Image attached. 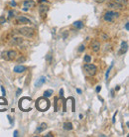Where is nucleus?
<instances>
[{
  "instance_id": "obj_5",
  "label": "nucleus",
  "mask_w": 129,
  "mask_h": 137,
  "mask_svg": "<svg viewBox=\"0 0 129 137\" xmlns=\"http://www.w3.org/2000/svg\"><path fill=\"white\" fill-rule=\"evenodd\" d=\"M119 17V13L118 12H115V11H107L105 14H104V20L106 22H113L116 18Z\"/></svg>"
},
{
  "instance_id": "obj_19",
  "label": "nucleus",
  "mask_w": 129,
  "mask_h": 137,
  "mask_svg": "<svg viewBox=\"0 0 129 137\" xmlns=\"http://www.w3.org/2000/svg\"><path fill=\"white\" fill-rule=\"evenodd\" d=\"M47 128V124L46 123H42L38 128H37V133H41L43 130H45Z\"/></svg>"
},
{
  "instance_id": "obj_41",
  "label": "nucleus",
  "mask_w": 129,
  "mask_h": 137,
  "mask_svg": "<svg viewBox=\"0 0 129 137\" xmlns=\"http://www.w3.org/2000/svg\"><path fill=\"white\" fill-rule=\"evenodd\" d=\"M119 89H120V88H119V87H116V88H115V91H118V90H119Z\"/></svg>"
},
{
  "instance_id": "obj_39",
  "label": "nucleus",
  "mask_w": 129,
  "mask_h": 137,
  "mask_svg": "<svg viewBox=\"0 0 129 137\" xmlns=\"http://www.w3.org/2000/svg\"><path fill=\"white\" fill-rule=\"evenodd\" d=\"M76 91H77V93H80V94L82 93V91H81L80 89H77V90H76Z\"/></svg>"
},
{
  "instance_id": "obj_14",
  "label": "nucleus",
  "mask_w": 129,
  "mask_h": 137,
  "mask_svg": "<svg viewBox=\"0 0 129 137\" xmlns=\"http://www.w3.org/2000/svg\"><path fill=\"white\" fill-rule=\"evenodd\" d=\"M91 49L93 52H98L100 50V43L97 42V41H94L92 44H91Z\"/></svg>"
},
{
  "instance_id": "obj_20",
  "label": "nucleus",
  "mask_w": 129,
  "mask_h": 137,
  "mask_svg": "<svg viewBox=\"0 0 129 137\" xmlns=\"http://www.w3.org/2000/svg\"><path fill=\"white\" fill-rule=\"evenodd\" d=\"M53 90H48V91H46L45 92H44V97H50V96H52V94H53Z\"/></svg>"
},
{
  "instance_id": "obj_3",
  "label": "nucleus",
  "mask_w": 129,
  "mask_h": 137,
  "mask_svg": "<svg viewBox=\"0 0 129 137\" xmlns=\"http://www.w3.org/2000/svg\"><path fill=\"white\" fill-rule=\"evenodd\" d=\"M18 33L27 38H33L35 36V30L30 27H22L18 30Z\"/></svg>"
},
{
  "instance_id": "obj_6",
  "label": "nucleus",
  "mask_w": 129,
  "mask_h": 137,
  "mask_svg": "<svg viewBox=\"0 0 129 137\" xmlns=\"http://www.w3.org/2000/svg\"><path fill=\"white\" fill-rule=\"evenodd\" d=\"M85 72L89 76H93L95 74H96V71H97V68L94 66V65H91V64H86L85 65Z\"/></svg>"
},
{
  "instance_id": "obj_31",
  "label": "nucleus",
  "mask_w": 129,
  "mask_h": 137,
  "mask_svg": "<svg viewBox=\"0 0 129 137\" xmlns=\"http://www.w3.org/2000/svg\"><path fill=\"white\" fill-rule=\"evenodd\" d=\"M125 29H126V31H128V30H129V24H128V22L125 24Z\"/></svg>"
},
{
  "instance_id": "obj_8",
  "label": "nucleus",
  "mask_w": 129,
  "mask_h": 137,
  "mask_svg": "<svg viewBox=\"0 0 129 137\" xmlns=\"http://www.w3.org/2000/svg\"><path fill=\"white\" fill-rule=\"evenodd\" d=\"M48 11H49V7H48V6L41 5V6L39 7V13H40V15H41L42 18H46Z\"/></svg>"
},
{
  "instance_id": "obj_2",
  "label": "nucleus",
  "mask_w": 129,
  "mask_h": 137,
  "mask_svg": "<svg viewBox=\"0 0 129 137\" xmlns=\"http://www.w3.org/2000/svg\"><path fill=\"white\" fill-rule=\"evenodd\" d=\"M32 102V99L30 97H22L19 100V108L23 111H30L32 110V107L30 106Z\"/></svg>"
},
{
  "instance_id": "obj_37",
  "label": "nucleus",
  "mask_w": 129,
  "mask_h": 137,
  "mask_svg": "<svg viewBox=\"0 0 129 137\" xmlns=\"http://www.w3.org/2000/svg\"><path fill=\"white\" fill-rule=\"evenodd\" d=\"M12 14H13V12L12 11H9V18H12Z\"/></svg>"
},
{
  "instance_id": "obj_30",
  "label": "nucleus",
  "mask_w": 129,
  "mask_h": 137,
  "mask_svg": "<svg viewBox=\"0 0 129 137\" xmlns=\"http://www.w3.org/2000/svg\"><path fill=\"white\" fill-rule=\"evenodd\" d=\"M100 91H101V87L100 86H97L96 87V92H99Z\"/></svg>"
},
{
  "instance_id": "obj_32",
  "label": "nucleus",
  "mask_w": 129,
  "mask_h": 137,
  "mask_svg": "<svg viewBox=\"0 0 129 137\" xmlns=\"http://www.w3.org/2000/svg\"><path fill=\"white\" fill-rule=\"evenodd\" d=\"M7 118L9 119V122H10V124H13V121H12V118H11V116H9V115H8V116H7Z\"/></svg>"
},
{
  "instance_id": "obj_25",
  "label": "nucleus",
  "mask_w": 129,
  "mask_h": 137,
  "mask_svg": "<svg viewBox=\"0 0 129 137\" xmlns=\"http://www.w3.org/2000/svg\"><path fill=\"white\" fill-rule=\"evenodd\" d=\"M46 59H47V61H48V63H49V64H51V63H52V59H51V55H50V54H49V55H47V58H46Z\"/></svg>"
},
{
  "instance_id": "obj_28",
  "label": "nucleus",
  "mask_w": 129,
  "mask_h": 137,
  "mask_svg": "<svg viewBox=\"0 0 129 137\" xmlns=\"http://www.w3.org/2000/svg\"><path fill=\"white\" fill-rule=\"evenodd\" d=\"M21 92H22V90H21V89H18V91H17V92H16V95H17V96H19Z\"/></svg>"
},
{
  "instance_id": "obj_13",
  "label": "nucleus",
  "mask_w": 129,
  "mask_h": 137,
  "mask_svg": "<svg viewBox=\"0 0 129 137\" xmlns=\"http://www.w3.org/2000/svg\"><path fill=\"white\" fill-rule=\"evenodd\" d=\"M26 70H27V68H26V67H24V66H16V67L13 69V71H14L15 73H17V74L24 73Z\"/></svg>"
},
{
  "instance_id": "obj_10",
  "label": "nucleus",
  "mask_w": 129,
  "mask_h": 137,
  "mask_svg": "<svg viewBox=\"0 0 129 137\" xmlns=\"http://www.w3.org/2000/svg\"><path fill=\"white\" fill-rule=\"evenodd\" d=\"M8 105V102L7 100L2 97V96H0V111H4L6 110V106Z\"/></svg>"
},
{
  "instance_id": "obj_9",
  "label": "nucleus",
  "mask_w": 129,
  "mask_h": 137,
  "mask_svg": "<svg viewBox=\"0 0 129 137\" xmlns=\"http://www.w3.org/2000/svg\"><path fill=\"white\" fill-rule=\"evenodd\" d=\"M107 6H108L109 8H112V9H118V10H120V9H122V8H123V5L118 4V3L114 2V1H112V0L107 3Z\"/></svg>"
},
{
  "instance_id": "obj_4",
  "label": "nucleus",
  "mask_w": 129,
  "mask_h": 137,
  "mask_svg": "<svg viewBox=\"0 0 129 137\" xmlns=\"http://www.w3.org/2000/svg\"><path fill=\"white\" fill-rule=\"evenodd\" d=\"M17 57V52L10 50V51H5L2 53V58L6 61H13Z\"/></svg>"
},
{
  "instance_id": "obj_38",
  "label": "nucleus",
  "mask_w": 129,
  "mask_h": 137,
  "mask_svg": "<svg viewBox=\"0 0 129 137\" xmlns=\"http://www.w3.org/2000/svg\"><path fill=\"white\" fill-rule=\"evenodd\" d=\"M14 136H15V137H17V136H18V131H17V130H16V131H14Z\"/></svg>"
},
{
  "instance_id": "obj_21",
  "label": "nucleus",
  "mask_w": 129,
  "mask_h": 137,
  "mask_svg": "<svg viewBox=\"0 0 129 137\" xmlns=\"http://www.w3.org/2000/svg\"><path fill=\"white\" fill-rule=\"evenodd\" d=\"M84 61H85V63H90L91 62V57L89 56V55H86L85 56V58H84Z\"/></svg>"
},
{
  "instance_id": "obj_15",
  "label": "nucleus",
  "mask_w": 129,
  "mask_h": 137,
  "mask_svg": "<svg viewBox=\"0 0 129 137\" xmlns=\"http://www.w3.org/2000/svg\"><path fill=\"white\" fill-rule=\"evenodd\" d=\"M46 83V77L45 76H41L37 81H36V84H35V87H41L42 85H44Z\"/></svg>"
},
{
  "instance_id": "obj_33",
  "label": "nucleus",
  "mask_w": 129,
  "mask_h": 137,
  "mask_svg": "<svg viewBox=\"0 0 129 137\" xmlns=\"http://www.w3.org/2000/svg\"><path fill=\"white\" fill-rule=\"evenodd\" d=\"M94 1L97 3H102V2H104V0H94Z\"/></svg>"
},
{
  "instance_id": "obj_24",
  "label": "nucleus",
  "mask_w": 129,
  "mask_h": 137,
  "mask_svg": "<svg viewBox=\"0 0 129 137\" xmlns=\"http://www.w3.org/2000/svg\"><path fill=\"white\" fill-rule=\"evenodd\" d=\"M6 22V19H5V17H3V16H0V24H3V23H5Z\"/></svg>"
},
{
  "instance_id": "obj_26",
  "label": "nucleus",
  "mask_w": 129,
  "mask_h": 137,
  "mask_svg": "<svg viewBox=\"0 0 129 137\" xmlns=\"http://www.w3.org/2000/svg\"><path fill=\"white\" fill-rule=\"evenodd\" d=\"M85 45H81L80 46V48H79V52H83V51H85Z\"/></svg>"
},
{
  "instance_id": "obj_23",
  "label": "nucleus",
  "mask_w": 129,
  "mask_h": 137,
  "mask_svg": "<svg viewBox=\"0 0 129 137\" xmlns=\"http://www.w3.org/2000/svg\"><path fill=\"white\" fill-rule=\"evenodd\" d=\"M112 1H114V2H116V3H118V4H121V5H123V4H125V0H112Z\"/></svg>"
},
{
  "instance_id": "obj_22",
  "label": "nucleus",
  "mask_w": 129,
  "mask_h": 137,
  "mask_svg": "<svg viewBox=\"0 0 129 137\" xmlns=\"http://www.w3.org/2000/svg\"><path fill=\"white\" fill-rule=\"evenodd\" d=\"M112 67H113V63L110 65V67L108 68V70H107V72H106V74H105V79L106 80H108V76H109V73H110V71H111V69H112Z\"/></svg>"
},
{
  "instance_id": "obj_35",
  "label": "nucleus",
  "mask_w": 129,
  "mask_h": 137,
  "mask_svg": "<svg viewBox=\"0 0 129 137\" xmlns=\"http://www.w3.org/2000/svg\"><path fill=\"white\" fill-rule=\"evenodd\" d=\"M46 137H51V136H53V134H52V132H50V133H48L47 135H45Z\"/></svg>"
},
{
  "instance_id": "obj_27",
  "label": "nucleus",
  "mask_w": 129,
  "mask_h": 137,
  "mask_svg": "<svg viewBox=\"0 0 129 137\" xmlns=\"http://www.w3.org/2000/svg\"><path fill=\"white\" fill-rule=\"evenodd\" d=\"M1 91H2L3 95H5V94H6V91H5V89H4V87H3V86H1Z\"/></svg>"
},
{
  "instance_id": "obj_11",
  "label": "nucleus",
  "mask_w": 129,
  "mask_h": 137,
  "mask_svg": "<svg viewBox=\"0 0 129 137\" xmlns=\"http://www.w3.org/2000/svg\"><path fill=\"white\" fill-rule=\"evenodd\" d=\"M23 5L25 8H33L35 7L36 3L35 1H33V0H25V1L23 2Z\"/></svg>"
},
{
  "instance_id": "obj_7",
  "label": "nucleus",
  "mask_w": 129,
  "mask_h": 137,
  "mask_svg": "<svg viewBox=\"0 0 129 137\" xmlns=\"http://www.w3.org/2000/svg\"><path fill=\"white\" fill-rule=\"evenodd\" d=\"M30 23H31V20H29L28 18H26L24 16H19L15 20V24L17 25H21V24L24 25V24H30Z\"/></svg>"
},
{
  "instance_id": "obj_12",
  "label": "nucleus",
  "mask_w": 129,
  "mask_h": 137,
  "mask_svg": "<svg viewBox=\"0 0 129 137\" xmlns=\"http://www.w3.org/2000/svg\"><path fill=\"white\" fill-rule=\"evenodd\" d=\"M127 50H128V44H127V42H122L121 43V46H120V50H119V55H123V54H125L126 52H127Z\"/></svg>"
},
{
  "instance_id": "obj_16",
  "label": "nucleus",
  "mask_w": 129,
  "mask_h": 137,
  "mask_svg": "<svg viewBox=\"0 0 129 137\" xmlns=\"http://www.w3.org/2000/svg\"><path fill=\"white\" fill-rule=\"evenodd\" d=\"M22 42H23V40H22L21 38H13V39L10 41V45H13V46L19 45V44H21Z\"/></svg>"
},
{
  "instance_id": "obj_18",
  "label": "nucleus",
  "mask_w": 129,
  "mask_h": 137,
  "mask_svg": "<svg viewBox=\"0 0 129 137\" xmlns=\"http://www.w3.org/2000/svg\"><path fill=\"white\" fill-rule=\"evenodd\" d=\"M73 26L75 27V28H79V29H82L83 27H84V23L82 21H75L73 23Z\"/></svg>"
},
{
  "instance_id": "obj_1",
  "label": "nucleus",
  "mask_w": 129,
  "mask_h": 137,
  "mask_svg": "<svg viewBox=\"0 0 129 137\" xmlns=\"http://www.w3.org/2000/svg\"><path fill=\"white\" fill-rule=\"evenodd\" d=\"M36 108L39 111H47L50 108V101L48 100L47 97H39L36 100Z\"/></svg>"
},
{
  "instance_id": "obj_17",
  "label": "nucleus",
  "mask_w": 129,
  "mask_h": 137,
  "mask_svg": "<svg viewBox=\"0 0 129 137\" xmlns=\"http://www.w3.org/2000/svg\"><path fill=\"white\" fill-rule=\"evenodd\" d=\"M72 128H73V126L71 122H65L64 123V129L65 130H72Z\"/></svg>"
},
{
  "instance_id": "obj_40",
  "label": "nucleus",
  "mask_w": 129,
  "mask_h": 137,
  "mask_svg": "<svg viewBox=\"0 0 129 137\" xmlns=\"http://www.w3.org/2000/svg\"><path fill=\"white\" fill-rule=\"evenodd\" d=\"M24 60H25V59H24V58H22V59H19V60H18V63H20V62H21V61H24Z\"/></svg>"
},
{
  "instance_id": "obj_29",
  "label": "nucleus",
  "mask_w": 129,
  "mask_h": 137,
  "mask_svg": "<svg viewBox=\"0 0 129 137\" xmlns=\"http://www.w3.org/2000/svg\"><path fill=\"white\" fill-rule=\"evenodd\" d=\"M117 112H118V111H116V112L114 113V115H113V118H112V123H115V117H116V114H117Z\"/></svg>"
},
{
  "instance_id": "obj_36",
  "label": "nucleus",
  "mask_w": 129,
  "mask_h": 137,
  "mask_svg": "<svg viewBox=\"0 0 129 137\" xmlns=\"http://www.w3.org/2000/svg\"><path fill=\"white\" fill-rule=\"evenodd\" d=\"M12 6H16V2L15 1H11V3H10Z\"/></svg>"
},
{
  "instance_id": "obj_34",
  "label": "nucleus",
  "mask_w": 129,
  "mask_h": 137,
  "mask_svg": "<svg viewBox=\"0 0 129 137\" xmlns=\"http://www.w3.org/2000/svg\"><path fill=\"white\" fill-rule=\"evenodd\" d=\"M60 94H61V96H62V97L64 96V90H63V89L60 91Z\"/></svg>"
}]
</instances>
